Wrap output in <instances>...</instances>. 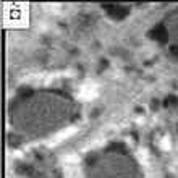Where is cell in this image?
Masks as SVG:
<instances>
[{
    "label": "cell",
    "instance_id": "1",
    "mask_svg": "<svg viewBox=\"0 0 178 178\" xmlns=\"http://www.w3.org/2000/svg\"><path fill=\"white\" fill-rule=\"evenodd\" d=\"M107 11H109V15H110V16L120 20V18L126 16L128 8H126V7H120V5H110V7H107Z\"/></svg>",
    "mask_w": 178,
    "mask_h": 178
},
{
    "label": "cell",
    "instance_id": "3",
    "mask_svg": "<svg viewBox=\"0 0 178 178\" xmlns=\"http://www.w3.org/2000/svg\"><path fill=\"white\" fill-rule=\"evenodd\" d=\"M172 54H173V55H176V57H178V47H175V46H173V47H172Z\"/></svg>",
    "mask_w": 178,
    "mask_h": 178
},
{
    "label": "cell",
    "instance_id": "2",
    "mask_svg": "<svg viewBox=\"0 0 178 178\" xmlns=\"http://www.w3.org/2000/svg\"><path fill=\"white\" fill-rule=\"evenodd\" d=\"M149 36H151L152 39H157L159 42H167V33H165V28H163L162 24L155 26L154 29L149 33Z\"/></svg>",
    "mask_w": 178,
    "mask_h": 178
}]
</instances>
